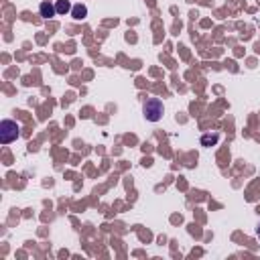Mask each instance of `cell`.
<instances>
[{"label":"cell","instance_id":"cell-7","mask_svg":"<svg viewBox=\"0 0 260 260\" xmlns=\"http://www.w3.org/2000/svg\"><path fill=\"white\" fill-rule=\"evenodd\" d=\"M258 238H260V225H258Z\"/></svg>","mask_w":260,"mask_h":260},{"label":"cell","instance_id":"cell-2","mask_svg":"<svg viewBox=\"0 0 260 260\" xmlns=\"http://www.w3.org/2000/svg\"><path fill=\"white\" fill-rule=\"evenodd\" d=\"M18 134H20V128H18V124L14 120H2V124H0V140L4 144L16 140Z\"/></svg>","mask_w":260,"mask_h":260},{"label":"cell","instance_id":"cell-1","mask_svg":"<svg viewBox=\"0 0 260 260\" xmlns=\"http://www.w3.org/2000/svg\"><path fill=\"white\" fill-rule=\"evenodd\" d=\"M142 112H144V118H146V120L158 122V120L162 118V114H165V106H162V102H160L158 98H150V100L144 102Z\"/></svg>","mask_w":260,"mask_h":260},{"label":"cell","instance_id":"cell-6","mask_svg":"<svg viewBox=\"0 0 260 260\" xmlns=\"http://www.w3.org/2000/svg\"><path fill=\"white\" fill-rule=\"evenodd\" d=\"M213 142H217V134H205V136L201 138V144H203V146H209V144H213Z\"/></svg>","mask_w":260,"mask_h":260},{"label":"cell","instance_id":"cell-5","mask_svg":"<svg viewBox=\"0 0 260 260\" xmlns=\"http://www.w3.org/2000/svg\"><path fill=\"white\" fill-rule=\"evenodd\" d=\"M85 14H87V8L83 4H75L71 8V16H75V18H85Z\"/></svg>","mask_w":260,"mask_h":260},{"label":"cell","instance_id":"cell-3","mask_svg":"<svg viewBox=\"0 0 260 260\" xmlns=\"http://www.w3.org/2000/svg\"><path fill=\"white\" fill-rule=\"evenodd\" d=\"M39 12H41V16H43V18H51V16H55V14H57L55 6H53V4H49V2H41Z\"/></svg>","mask_w":260,"mask_h":260},{"label":"cell","instance_id":"cell-4","mask_svg":"<svg viewBox=\"0 0 260 260\" xmlns=\"http://www.w3.org/2000/svg\"><path fill=\"white\" fill-rule=\"evenodd\" d=\"M73 6L69 4V0H57L55 2V10H57V14H65V12H69Z\"/></svg>","mask_w":260,"mask_h":260}]
</instances>
